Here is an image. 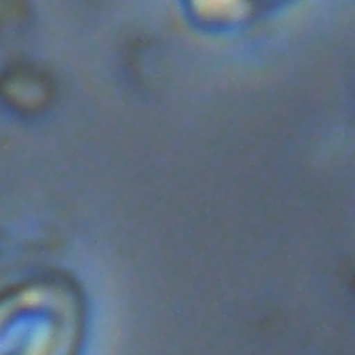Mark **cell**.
Returning a JSON list of instances; mask_svg holds the SVG:
<instances>
[{"instance_id":"cell-1","label":"cell","mask_w":355,"mask_h":355,"mask_svg":"<svg viewBox=\"0 0 355 355\" xmlns=\"http://www.w3.org/2000/svg\"><path fill=\"white\" fill-rule=\"evenodd\" d=\"M3 98L19 110H36L47 104L51 96L49 80L36 70L19 68L9 72L0 85Z\"/></svg>"}]
</instances>
